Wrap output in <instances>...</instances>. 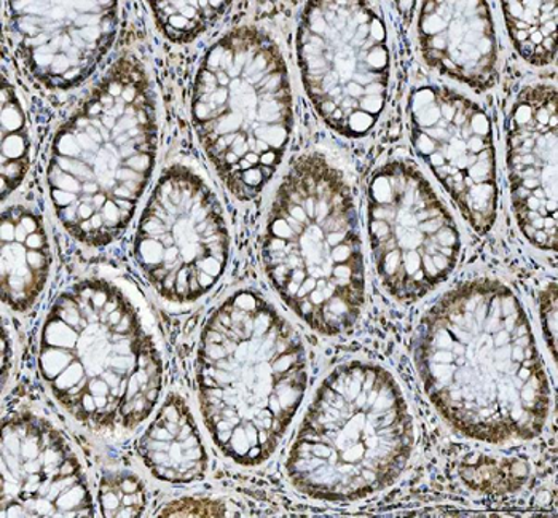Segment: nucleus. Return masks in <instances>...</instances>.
Returning a JSON list of instances; mask_svg holds the SVG:
<instances>
[{
  "instance_id": "nucleus-18",
  "label": "nucleus",
  "mask_w": 558,
  "mask_h": 518,
  "mask_svg": "<svg viewBox=\"0 0 558 518\" xmlns=\"http://www.w3.org/2000/svg\"><path fill=\"white\" fill-rule=\"evenodd\" d=\"M541 321H543L544 335L549 341V350L556 358L557 340V288L556 285L547 286L539 299Z\"/></svg>"
},
{
  "instance_id": "nucleus-17",
  "label": "nucleus",
  "mask_w": 558,
  "mask_h": 518,
  "mask_svg": "<svg viewBox=\"0 0 558 518\" xmlns=\"http://www.w3.org/2000/svg\"><path fill=\"white\" fill-rule=\"evenodd\" d=\"M147 495L143 482L130 472L102 477L99 506L105 517H140L146 510Z\"/></svg>"
},
{
  "instance_id": "nucleus-8",
  "label": "nucleus",
  "mask_w": 558,
  "mask_h": 518,
  "mask_svg": "<svg viewBox=\"0 0 558 518\" xmlns=\"http://www.w3.org/2000/svg\"><path fill=\"white\" fill-rule=\"evenodd\" d=\"M367 228L385 289L415 302L442 285L460 257L453 217L416 166H380L368 184Z\"/></svg>"
},
{
  "instance_id": "nucleus-14",
  "label": "nucleus",
  "mask_w": 558,
  "mask_h": 518,
  "mask_svg": "<svg viewBox=\"0 0 558 518\" xmlns=\"http://www.w3.org/2000/svg\"><path fill=\"white\" fill-rule=\"evenodd\" d=\"M141 459L155 479L167 483L202 480L208 455L194 414L185 400L171 394L137 445Z\"/></svg>"
},
{
  "instance_id": "nucleus-12",
  "label": "nucleus",
  "mask_w": 558,
  "mask_h": 518,
  "mask_svg": "<svg viewBox=\"0 0 558 518\" xmlns=\"http://www.w3.org/2000/svg\"><path fill=\"white\" fill-rule=\"evenodd\" d=\"M508 174L520 230L533 246L557 248V93L529 86L512 107Z\"/></svg>"
},
{
  "instance_id": "nucleus-13",
  "label": "nucleus",
  "mask_w": 558,
  "mask_h": 518,
  "mask_svg": "<svg viewBox=\"0 0 558 518\" xmlns=\"http://www.w3.org/2000/svg\"><path fill=\"white\" fill-rule=\"evenodd\" d=\"M418 39L423 58L447 77L487 89L498 77V44L485 2H425Z\"/></svg>"
},
{
  "instance_id": "nucleus-2",
  "label": "nucleus",
  "mask_w": 558,
  "mask_h": 518,
  "mask_svg": "<svg viewBox=\"0 0 558 518\" xmlns=\"http://www.w3.org/2000/svg\"><path fill=\"white\" fill-rule=\"evenodd\" d=\"M196 375L206 430L241 466L275 454L308 385L301 335L250 290L230 297L206 324Z\"/></svg>"
},
{
  "instance_id": "nucleus-7",
  "label": "nucleus",
  "mask_w": 558,
  "mask_h": 518,
  "mask_svg": "<svg viewBox=\"0 0 558 518\" xmlns=\"http://www.w3.org/2000/svg\"><path fill=\"white\" fill-rule=\"evenodd\" d=\"M303 85L324 120L363 136L387 103L389 50L384 20L364 2L308 3L299 31Z\"/></svg>"
},
{
  "instance_id": "nucleus-16",
  "label": "nucleus",
  "mask_w": 558,
  "mask_h": 518,
  "mask_svg": "<svg viewBox=\"0 0 558 518\" xmlns=\"http://www.w3.org/2000/svg\"><path fill=\"white\" fill-rule=\"evenodd\" d=\"M506 26L512 44L530 64L556 60L558 2H505Z\"/></svg>"
},
{
  "instance_id": "nucleus-5",
  "label": "nucleus",
  "mask_w": 558,
  "mask_h": 518,
  "mask_svg": "<svg viewBox=\"0 0 558 518\" xmlns=\"http://www.w3.org/2000/svg\"><path fill=\"white\" fill-rule=\"evenodd\" d=\"M412 450L413 421L395 376L380 365L348 362L316 391L286 472L315 499H363L395 483Z\"/></svg>"
},
{
  "instance_id": "nucleus-15",
  "label": "nucleus",
  "mask_w": 558,
  "mask_h": 518,
  "mask_svg": "<svg viewBox=\"0 0 558 518\" xmlns=\"http://www.w3.org/2000/svg\"><path fill=\"white\" fill-rule=\"evenodd\" d=\"M50 248L43 224L24 207L2 217V293L13 310L26 311L47 282Z\"/></svg>"
},
{
  "instance_id": "nucleus-4",
  "label": "nucleus",
  "mask_w": 558,
  "mask_h": 518,
  "mask_svg": "<svg viewBox=\"0 0 558 518\" xmlns=\"http://www.w3.org/2000/svg\"><path fill=\"white\" fill-rule=\"evenodd\" d=\"M264 264L286 305L312 329L337 335L365 303L363 243L353 193L318 154L289 168L268 214Z\"/></svg>"
},
{
  "instance_id": "nucleus-3",
  "label": "nucleus",
  "mask_w": 558,
  "mask_h": 518,
  "mask_svg": "<svg viewBox=\"0 0 558 518\" xmlns=\"http://www.w3.org/2000/svg\"><path fill=\"white\" fill-rule=\"evenodd\" d=\"M40 375L72 418L101 433L133 431L154 413L163 368L136 311L112 286L64 292L45 323Z\"/></svg>"
},
{
  "instance_id": "nucleus-9",
  "label": "nucleus",
  "mask_w": 558,
  "mask_h": 518,
  "mask_svg": "<svg viewBox=\"0 0 558 518\" xmlns=\"http://www.w3.org/2000/svg\"><path fill=\"white\" fill-rule=\"evenodd\" d=\"M229 249L211 189L191 169H168L137 230V262L154 288L172 302H194L219 281Z\"/></svg>"
},
{
  "instance_id": "nucleus-6",
  "label": "nucleus",
  "mask_w": 558,
  "mask_h": 518,
  "mask_svg": "<svg viewBox=\"0 0 558 518\" xmlns=\"http://www.w3.org/2000/svg\"><path fill=\"white\" fill-rule=\"evenodd\" d=\"M194 119L223 184L253 200L274 178L292 127V95L277 45L241 27L209 51L195 85Z\"/></svg>"
},
{
  "instance_id": "nucleus-10",
  "label": "nucleus",
  "mask_w": 558,
  "mask_h": 518,
  "mask_svg": "<svg viewBox=\"0 0 558 518\" xmlns=\"http://www.w3.org/2000/svg\"><path fill=\"white\" fill-rule=\"evenodd\" d=\"M416 154L439 179L477 233L498 214L494 131L482 107L447 86L416 88L409 101Z\"/></svg>"
},
{
  "instance_id": "nucleus-11",
  "label": "nucleus",
  "mask_w": 558,
  "mask_h": 518,
  "mask_svg": "<svg viewBox=\"0 0 558 518\" xmlns=\"http://www.w3.org/2000/svg\"><path fill=\"white\" fill-rule=\"evenodd\" d=\"M2 517H93L95 504L77 455L44 418L3 421Z\"/></svg>"
},
{
  "instance_id": "nucleus-1",
  "label": "nucleus",
  "mask_w": 558,
  "mask_h": 518,
  "mask_svg": "<svg viewBox=\"0 0 558 518\" xmlns=\"http://www.w3.org/2000/svg\"><path fill=\"white\" fill-rule=\"evenodd\" d=\"M415 364L437 412L464 437L506 444L543 433L549 382L508 286L475 279L444 293L420 321Z\"/></svg>"
}]
</instances>
